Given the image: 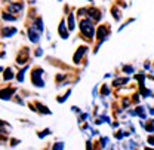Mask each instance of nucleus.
<instances>
[{
	"label": "nucleus",
	"instance_id": "nucleus-15",
	"mask_svg": "<svg viewBox=\"0 0 154 150\" xmlns=\"http://www.w3.org/2000/svg\"><path fill=\"white\" fill-rule=\"evenodd\" d=\"M36 106H37V107H38V109H40V110H42V112H43V113H48V114L51 113V110H49V109H46V107H43V106H42V104H38V103H37V104H36Z\"/></svg>",
	"mask_w": 154,
	"mask_h": 150
},
{
	"label": "nucleus",
	"instance_id": "nucleus-7",
	"mask_svg": "<svg viewBox=\"0 0 154 150\" xmlns=\"http://www.w3.org/2000/svg\"><path fill=\"white\" fill-rule=\"evenodd\" d=\"M105 33H107V27H105V25H101V27L98 28V39H99V40H104V39H105Z\"/></svg>",
	"mask_w": 154,
	"mask_h": 150
},
{
	"label": "nucleus",
	"instance_id": "nucleus-19",
	"mask_svg": "<svg viewBox=\"0 0 154 150\" xmlns=\"http://www.w3.org/2000/svg\"><path fill=\"white\" fill-rule=\"evenodd\" d=\"M113 14H114V18H116V19H120V18H122V15H120V12H117L116 9H114V11H113Z\"/></svg>",
	"mask_w": 154,
	"mask_h": 150
},
{
	"label": "nucleus",
	"instance_id": "nucleus-9",
	"mask_svg": "<svg viewBox=\"0 0 154 150\" xmlns=\"http://www.w3.org/2000/svg\"><path fill=\"white\" fill-rule=\"evenodd\" d=\"M22 8H24V5H22V3H12V5L9 6V9H11L12 12H19Z\"/></svg>",
	"mask_w": 154,
	"mask_h": 150
},
{
	"label": "nucleus",
	"instance_id": "nucleus-16",
	"mask_svg": "<svg viewBox=\"0 0 154 150\" xmlns=\"http://www.w3.org/2000/svg\"><path fill=\"white\" fill-rule=\"evenodd\" d=\"M3 19H6V21H15V17H11V15L5 14V15H3Z\"/></svg>",
	"mask_w": 154,
	"mask_h": 150
},
{
	"label": "nucleus",
	"instance_id": "nucleus-6",
	"mask_svg": "<svg viewBox=\"0 0 154 150\" xmlns=\"http://www.w3.org/2000/svg\"><path fill=\"white\" fill-rule=\"evenodd\" d=\"M58 31H59V34H61V37H62V39L68 37V33H67V30H65V22H64V21L61 22V25H59Z\"/></svg>",
	"mask_w": 154,
	"mask_h": 150
},
{
	"label": "nucleus",
	"instance_id": "nucleus-17",
	"mask_svg": "<svg viewBox=\"0 0 154 150\" xmlns=\"http://www.w3.org/2000/svg\"><path fill=\"white\" fill-rule=\"evenodd\" d=\"M123 70H125L126 73H134V67H129V65H126Z\"/></svg>",
	"mask_w": 154,
	"mask_h": 150
},
{
	"label": "nucleus",
	"instance_id": "nucleus-8",
	"mask_svg": "<svg viewBox=\"0 0 154 150\" xmlns=\"http://www.w3.org/2000/svg\"><path fill=\"white\" fill-rule=\"evenodd\" d=\"M14 92H15L14 89H3V91L0 92V97H2L3 100H9V97L14 94Z\"/></svg>",
	"mask_w": 154,
	"mask_h": 150
},
{
	"label": "nucleus",
	"instance_id": "nucleus-13",
	"mask_svg": "<svg viewBox=\"0 0 154 150\" xmlns=\"http://www.w3.org/2000/svg\"><path fill=\"white\" fill-rule=\"evenodd\" d=\"M34 25H37V31L38 33H42V31H43V21H42L40 18L36 21V24H34Z\"/></svg>",
	"mask_w": 154,
	"mask_h": 150
},
{
	"label": "nucleus",
	"instance_id": "nucleus-18",
	"mask_svg": "<svg viewBox=\"0 0 154 150\" xmlns=\"http://www.w3.org/2000/svg\"><path fill=\"white\" fill-rule=\"evenodd\" d=\"M25 70H27V69H24V70L19 73V76H18V80H19V82H22V80H24V73H25Z\"/></svg>",
	"mask_w": 154,
	"mask_h": 150
},
{
	"label": "nucleus",
	"instance_id": "nucleus-11",
	"mask_svg": "<svg viewBox=\"0 0 154 150\" xmlns=\"http://www.w3.org/2000/svg\"><path fill=\"white\" fill-rule=\"evenodd\" d=\"M76 27H74V15L73 14H70V17H68V30H74Z\"/></svg>",
	"mask_w": 154,
	"mask_h": 150
},
{
	"label": "nucleus",
	"instance_id": "nucleus-10",
	"mask_svg": "<svg viewBox=\"0 0 154 150\" xmlns=\"http://www.w3.org/2000/svg\"><path fill=\"white\" fill-rule=\"evenodd\" d=\"M85 52H86V48H83V46H82V48L79 49V52L76 54V56H74V62H79V61H80V58L85 55Z\"/></svg>",
	"mask_w": 154,
	"mask_h": 150
},
{
	"label": "nucleus",
	"instance_id": "nucleus-20",
	"mask_svg": "<svg viewBox=\"0 0 154 150\" xmlns=\"http://www.w3.org/2000/svg\"><path fill=\"white\" fill-rule=\"evenodd\" d=\"M102 94L108 95V94H110V89H108V88H104V89H102Z\"/></svg>",
	"mask_w": 154,
	"mask_h": 150
},
{
	"label": "nucleus",
	"instance_id": "nucleus-14",
	"mask_svg": "<svg viewBox=\"0 0 154 150\" xmlns=\"http://www.w3.org/2000/svg\"><path fill=\"white\" fill-rule=\"evenodd\" d=\"M14 75H12V72H11V69H8L6 72H5V80H9V79H12Z\"/></svg>",
	"mask_w": 154,
	"mask_h": 150
},
{
	"label": "nucleus",
	"instance_id": "nucleus-5",
	"mask_svg": "<svg viewBox=\"0 0 154 150\" xmlns=\"http://www.w3.org/2000/svg\"><path fill=\"white\" fill-rule=\"evenodd\" d=\"M88 14H89L91 19H94V21H99V19H101V14H99V11H96V9L88 11Z\"/></svg>",
	"mask_w": 154,
	"mask_h": 150
},
{
	"label": "nucleus",
	"instance_id": "nucleus-3",
	"mask_svg": "<svg viewBox=\"0 0 154 150\" xmlns=\"http://www.w3.org/2000/svg\"><path fill=\"white\" fill-rule=\"evenodd\" d=\"M15 33H17V28H14V27H5L3 31H2V36H3V39H8L9 36H14Z\"/></svg>",
	"mask_w": 154,
	"mask_h": 150
},
{
	"label": "nucleus",
	"instance_id": "nucleus-4",
	"mask_svg": "<svg viewBox=\"0 0 154 150\" xmlns=\"http://www.w3.org/2000/svg\"><path fill=\"white\" fill-rule=\"evenodd\" d=\"M28 37H30V40L33 42V43H37L38 39H40V33H36V28H30L28 30Z\"/></svg>",
	"mask_w": 154,
	"mask_h": 150
},
{
	"label": "nucleus",
	"instance_id": "nucleus-1",
	"mask_svg": "<svg viewBox=\"0 0 154 150\" xmlns=\"http://www.w3.org/2000/svg\"><path fill=\"white\" fill-rule=\"evenodd\" d=\"M80 30H82V33H83L85 36H88V37H94L95 27H94V24H92L89 19H83V21L80 22Z\"/></svg>",
	"mask_w": 154,
	"mask_h": 150
},
{
	"label": "nucleus",
	"instance_id": "nucleus-12",
	"mask_svg": "<svg viewBox=\"0 0 154 150\" xmlns=\"http://www.w3.org/2000/svg\"><path fill=\"white\" fill-rule=\"evenodd\" d=\"M128 82H129V79H128V77H125V79H117V80H114V86L125 85V83H128Z\"/></svg>",
	"mask_w": 154,
	"mask_h": 150
},
{
	"label": "nucleus",
	"instance_id": "nucleus-21",
	"mask_svg": "<svg viewBox=\"0 0 154 150\" xmlns=\"http://www.w3.org/2000/svg\"><path fill=\"white\" fill-rule=\"evenodd\" d=\"M148 143H150V144H153V146H154V137H148Z\"/></svg>",
	"mask_w": 154,
	"mask_h": 150
},
{
	"label": "nucleus",
	"instance_id": "nucleus-2",
	"mask_svg": "<svg viewBox=\"0 0 154 150\" xmlns=\"http://www.w3.org/2000/svg\"><path fill=\"white\" fill-rule=\"evenodd\" d=\"M42 73H43V70H40V69H38L37 72L34 70V73H33V82H34V83L37 85L38 88H42V86L45 85V83H43V80L40 79V76H42Z\"/></svg>",
	"mask_w": 154,
	"mask_h": 150
}]
</instances>
